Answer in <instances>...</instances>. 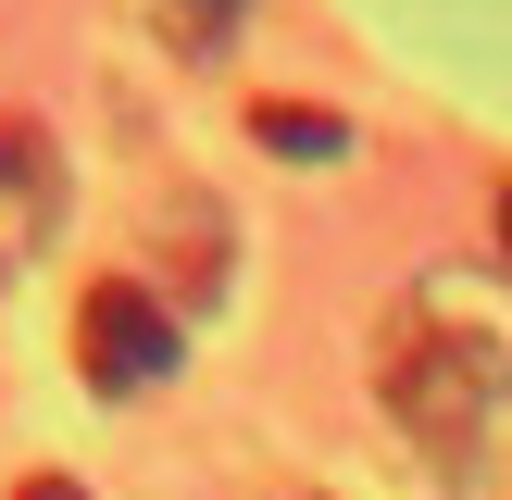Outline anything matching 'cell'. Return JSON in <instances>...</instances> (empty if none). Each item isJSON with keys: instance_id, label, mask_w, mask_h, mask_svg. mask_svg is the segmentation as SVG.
<instances>
[{"instance_id": "cell-4", "label": "cell", "mask_w": 512, "mask_h": 500, "mask_svg": "<svg viewBox=\"0 0 512 500\" xmlns=\"http://www.w3.org/2000/svg\"><path fill=\"white\" fill-rule=\"evenodd\" d=\"M250 138H263V150H288V163H338V150H350V125H338V113H300V100H263V113H250Z\"/></svg>"}, {"instance_id": "cell-2", "label": "cell", "mask_w": 512, "mask_h": 500, "mask_svg": "<svg viewBox=\"0 0 512 500\" xmlns=\"http://www.w3.org/2000/svg\"><path fill=\"white\" fill-rule=\"evenodd\" d=\"M175 313H163V288H138V275H100L88 300H75V375L88 388H113V400H138V388H163L175 375Z\"/></svg>"}, {"instance_id": "cell-1", "label": "cell", "mask_w": 512, "mask_h": 500, "mask_svg": "<svg viewBox=\"0 0 512 500\" xmlns=\"http://www.w3.org/2000/svg\"><path fill=\"white\" fill-rule=\"evenodd\" d=\"M488 413H500V350L450 313H400L388 338V425L438 463H475L488 450Z\"/></svg>"}, {"instance_id": "cell-6", "label": "cell", "mask_w": 512, "mask_h": 500, "mask_svg": "<svg viewBox=\"0 0 512 500\" xmlns=\"http://www.w3.org/2000/svg\"><path fill=\"white\" fill-rule=\"evenodd\" d=\"M13 500H88V488H75V475H25Z\"/></svg>"}, {"instance_id": "cell-7", "label": "cell", "mask_w": 512, "mask_h": 500, "mask_svg": "<svg viewBox=\"0 0 512 500\" xmlns=\"http://www.w3.org/2000/svg\"><path fill=\"white\" fill-rule=\"evenodd\" d=\"M500 263H512V188H500Z\"/></svg>"}, {"instance_id": "cell-3", "label": "cell", "mask_w": 512, "mask_h": 500, "mask_svg": "<svg viewBox=\"0 0 512 500\" xmlns=\"http://www.w3.org/2000/svg\"><path fill=\"white\" fill-rule=\"evenodd\" d=\"M50 225H63V150H50L38 113H0V275L38 263Z\"/></svg>"}, {"instance_id": "cell-5", "label": "cell", "mask_w": 512, "mask_h": 500, "mask_svg": "<svg viewBox=\"0 0 512 500\" xmlns=\"http://www.w3.org/2000/svg\"><path fill=\"white\" fill-rule=\"evenodd\" d=\"M163 13H175V38H188V50H213V38H238L250 0H163Z\"/></svg>"}]
</instances>
